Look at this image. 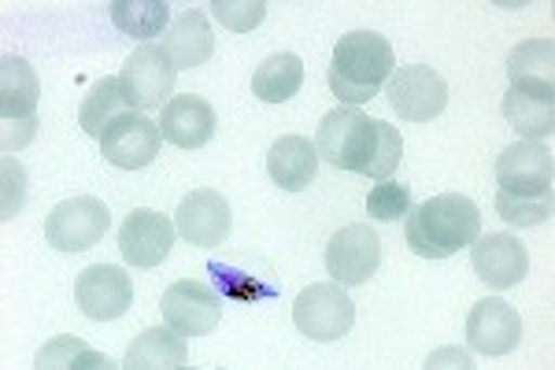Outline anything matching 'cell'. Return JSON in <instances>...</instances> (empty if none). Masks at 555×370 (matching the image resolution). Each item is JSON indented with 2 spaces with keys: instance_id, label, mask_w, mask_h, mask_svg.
<instances>
[{
  "instance_id": "cell-1",
  "label": "cell",
  "mask_w": 555,
  "mask_h": 370,
  "mask_svg": "<svg viewBox=\"0 0 555 370\" xmlns=\"http://www.w3.org/2000/svg\"><path fill=\"white\" fill-rule=\"evenodd\" d=\"M315 152L334 170L389 182L404 160V138L397 126L371 119L360 107H334L315 130Z\"/></svg>"
},
{
  "instance_id": "cell-2",
  "label": "cell",
  "mask_w": 555,
  "mask_h": 370,
  "mask_svg": "<svg viewBox=\"0 0 555 370\" xmlns=\"http://www.w3.org/2000/svg\"><path fill=\"white\" fill-rule=\"evenodd\" d=\"M481 238V212L470 196L441 193L408 212L404 241L423 259H449Z\"/></svg>"
},
{
  "instance_id": "cell-3",
  "label": "cell",
  "mask_w": 555,
  "mask_h": 370,
  "mask_svg": "<svg viewBox=\"0 0 555 370\" xmlns=\"http://www.w3.org/2000/svg\"><path fill=\"white\" fill-rule=\"evenodd\" d=\"M397 71L392 44L374 30H352L337 41L334 60H330V93L345 107L371 104L382 93L389 75Z\"/></svg>"
},
{
  "instance_id": "cell-4",
  "label": "cell",
  "mask_w": 555,
  "mask_h": 370,
  "mask_svg": "<svg viewBox=\"0 0 555 370\" xmlns=\"http://www.w3.org/2000/svg\"><path fill=\"white\" fill-rule=\"evenodd\" d=\"M38 101L41 86L34 67L23 56L8 52L0 60V149L4 156L26 149L38 133Z\"/></svg>"
},
{
  "instance_id": "cell-5",
  "label": "cell",
  "mask_w": 555,
  "mask_h": 370,
  "mask_svg": "<svg viewBox=\"0 0 555 370\" xmlns=\"http://www.w3.org/2000/svg\"><path fill=\"white\" fill-rule=\"evenodd\" d=\"M293 322L308 341H341L356 327V304L337 282H319L297 296Z\"/></svg>"
},
{
  "instance_id": "cell-6",
  "label": "cell",
  "mask_w": 555,
  "mask_h": 370,
  "mask_svg": "<svg viewBox=\"0 0 555 370\" xmlns=\"http://www.w3.org/2000/svg\"><path fill=\"white\" fill-rule=\"evenodd\" d=\"M107 222H112V212H107L104 201L96 196H70V201H60L44 219V241H49L56 252H86L93 248L96 241L107 233Z\"/></svg>"
},
{
  "instance_id": "cell-7",
  "label": "cell",
  "mask_w": 555,
  "mask_h": 370,
  "mask_svg": "<svg viewBox=\"0 0 555 370\" xmlns=\"http://www.w3.org/2000/svg\"><path fill=\"white\" fill-rule=\"evenodd\" d=\"M385 97L397 107L400 119L408 123H429L449 107V82L426 63H408L397 67L385 82Z\"/></svg>"
},
{
  "instance_id": "cell-8",
  "label": "cell",
  "mask_w": 555,
  "mask_h": 370,
  "mask_svg": "<svg viewBox=\"0 0 555 370\" xmlns=\"http://www.w3.org/2000/svg\"><path fill=\"white\" fill-rule=\"evenodd\" d=\"M122 86H127V97L133 101L141 115L145 112H164L175 97V63L167 60L164 44H138L130 52L127 67H122Z\"/></svg>"
},
{
  "instance_id": "cell-9",
  "label": "cell",
  "mask_w": 555,
  "mask_h": 370,
  "mask_svg": "<svg viewBox=\"0 0 555 370\" xmlns=\"http://www.w3.org/2000/svg\"><path fill=\"white\" fill-rule=\"evenodd\" d=\"M382 267V238L366 222L341 227L326 245V270L337 285H366Z\"/></svg>"
},
{
  "instance_id": "cell-10",
  "label": "cell",
  "mask_w": 555,
  "mask_h": 370,
  "mask_svg": "<svg viewBox=\"0 0 555 370\" xmlns=\"http://www.w3.org/2000/svg\"><path fill=\"white\" fill-rule=\"evenodd\" d=\"M159 311H164L167 330H175L178 337H208L222 322L219 293L204 282H190V278L167 285V293L159 296Z\"/></svg>"
},
{
  "instance_id": "cell-11",
  "label": "cell",
  "mask_w": 555,
  "mask_h": 370,
  "mask_svg": "<svg viewBox=\"0 0 555 370\" xmlns=\"http://www.w3.org/2000/svg\"><path fill=\"white\" fill-rule=\"evenodd\" d=\"M75 304L86 319L93 322H112L119 315L130 311L133 304V285L130 275L119 264H96L86 267L75 282Z\"/></svg>"
},
{
  "instance_id": "cell-12",
  "label": "cell",
  "mask_w": 555,
  "mask_h": 370,
  "mask_svg": "<svg viewBox=\"0 0 555 370\" xmlns=\"http://www.w3.org/2000/svg\"><path fill=\"white\" fill-rule=\"evenodd\" d=\"M175 222L167 215L152 212V207H138L122 219L119 227V252L130 267L152 270L159 267L175 248Z\"/></svg>"
},
{
  "instance_id": "cell-13",
  "label": "cell",
  "mask_w": 555,
  "mask_h": 370,
  "mask_svg": "<svg viewBox=\"0 0 555 370\" xmlns=\"http://www.w3.org/2000/svg\"><path fill=\"white\" fill-rule=\"evenodd\" d=\"M555 156L544 141H518L507 144L496 160V182L500 193H552Z\"/></svg>"
},
{
  "instance_id": "cell-14",
  "label": "cell",
  "mask_w": 555,
  "mask_h": 370,
  "mask_svg": "<svg viewBox=\"0 0 555 370\" xmlns=\"http://www.w3.org/2000/svg\"><path fill=\"white\" fill-rule=\"evenodd\" d=\"M159 126L141 112H130L122 119H115L107 126V133L101 138V152L107 164L122 167V170H138V167H149L152 160L159 156Z\"/></svg>"
},
{
  "instance_id": "cell-15",
  "label": "cell",
  "mask_w": 555,
  "mask_h": 370,
  "mask_svg": "<svg viewBox=\"0 0 555 370\" xmlns=\"http://www.w3.org/2000/svg\"><path fill=\"white\" fill-rule=\"evenodd\" d=\"M470 264L489 289H515L530 270V252L515 233H486L470 245Z\"/></svg>"
},
{
  "instance_id": "cell-16",
  "label": "cell",
  "mask_w": 555,
  "mask_h": 370,
  "mask_svg": "<svg viewBox=\"0 0 555 370\" xmlns=\"http://www.w3.org/2000/svg\"><path fill=\"white\" fill-rule=\"evenodd\" d=\"M230 222H234V215H230L227 196L215 189H196L178 204L175 215V230L196 248H219L230 233Z\"/></svg>"
},
{
  "instance_id": "cell-17",
  "label": "cell",
  "mask_w": 555,
  "mask_h": 370,
  "mask_svg": "<svg viewBox=\"0 0 555 370\" xmlns=\"http://www.w3.org/2000/svg\"><path fill=\"white\" fill-rule=\"evenodd\" d=\"M522 341V319L507 301L492 296V301L474 304L467 315V345L481 356H507Z\"/></svg>"
},
{
  "instance_id": "cell-18",
  "label": "cell",
  "mask_w": 555,
  "mask_h": 370,
  "mask_svg": "<svg viewBox=\"0 0 555 370\" xmlns=\"http://www.w3.org/2000/svg\"><path fill=\"white\" fill-rule=\"evenodd\" d=\"M504 119L526 141H544L555 130V89L537 82H515L504 93Z\"/></svg>"
},
{
  "instance_id": "cell-19",
  "label": "cell",
  "mask_w": 555,
  "mask_h": 370,
  "mask_svg": "<svg viewBox=\"0 0 555 370\" xmlns=\"http://www.w3.org/2000/svg\"><path fill=\"white\" fill-rule=\"evenodd\" d=\"M159 133L178 149H204L215 138V107L196 93H178L159 112Z\"/></svg>"
},
{
  "instance_id": "cell-20",
  "label": "cell",
  "mask_w": 555,
  "mask_h": 370,
  "mask_svg": "<svg viewBox=\"0 0 555 370\" xmlns=\"http://www.w3.org/2000/svg\"><path fill=\"white\" fill-rule=\"evenodd\" d=\"M164 52H167V60L175 63V71L208 63L211 52H215V34H211L208 12H201V8H185V12L167 26Z\"/></svg>"
},
{
  "instance_id": "cell-21",
  "label": "cell",
  "mask_w": 555,
  "mask_h": 370,
  "mask_svg": "<svg viewBox=\"0 0 555 370\" xmlns=\"http://www.w3.org/2000/svg\"><path fill=\"white\" fill-rule=\"evenodd\" d=\"M267 175L282 193H300L315 182L319 175V152L308 138H278L267 152Z\"/></svg>"
},
{
  "instance_id": "cell-22",
  "label": "cell",
  "mask_w": 555,
  "mask_h": 370,
  "mask_svg": "<svg viewBox=\"0 0 555 370\" xmlns=\"http://www.w3.org/2000/svg\"><path fill=\"white\" fill-rule=\"evenodd\" d=\"M190 359V345L167 327H152L130 341L122 370H178Z\"/></svg>"
},
{
  "instance_id": "cell-23",
  "label": "cell",
  "mask_w": 555,
  "mask_h": 370,
  "mask_svg": "<svg viewBox=\"0 0 555 370\" xmlns=\"http://www.w3.org/2000/svg\"><path fill=\"white\" fill-rule=\"evenodd\" d=\"M138 112L133 101L127 97V86H122V78H101V82L89 86L82 107H78V123H82V130L89 138L101 141L107 133V126L115 119H122V115Z\"/></svg>"
},
{
  "instance_id": "cell-24",
  "label": "cell",
  "mask_w": 555,
  "mask_h": 370,
  "mask_svg": "<svg viewBox=\"0 0 555 370\" xmlns=\"http://www.w3.org/2000/svg\"><path fill=\"white\" fill-rule=\"evenodd\" d=\"M304 86V60L293 52H274L256 67L253 75V93L267 104H285L300 93Z\"/></svg>"
},
{
  "instance_id": "cell-25",
  "label": "cell",
  "mask_w": 555,
  "mask_h": 370,
  "mask_svg": "<svg viewBox=\"0 0 555 370\" xmlns=\"http://www.w3.org/2000/svg\"><path fill=\"white\" fill-rule=\"evenodd\" d=\"M107 12H112V23L119 26L122 34H130V38H138V41L159 38V34H167V26H171V8H167L164 0H115Z\"/></svg>"
},
{
  "instance_id": "cell-26",
  "label": "cell",
  "mask_w": 555,
  "mask_h": 370,
  "mask_svg": "<svg viewBox=\"0 0 555 370\" xmlns=\"http://www.w3.org/2000/svg\"><path fill=\"white\" fill-rule=\"evenodd\" d=\"M555 75V41L552 38H533L512 49L507 56V78L515 82H537V86H552Z\"/></svg>"
},
{
  "instance_id": "cell-27",
  "label": "cell",
  "mask_w": 555,
  "mask_h": 370,
  "mask_svg": "<svg viewBox=\"0 0 555 370\" xmlns=\"http://www.w3.org/2000/svg\"><path fill=\"white\" fill-rule=\"evenodd\" d=\"M215 285L237 304H256V301H271L278 293V285H271L267 278H256L253 270H241L237 264H222V259H211L208 264Z\"/></svg>"
},
{
  "instance_id": "cell-28",
  "label": "cell",
  "mask_w": 555,
  "mask_h": 370,
  "mask_svg": "<svg viewBox=\"0 0 555 370\" xmlns=\"http://www.w3.org/2000/svg\"><path fill=\"white\" fill-rule=\"evenodd\" d=\"M552 193H533V196H522V193H496V212L504 222L512 227H541V222L552 219Z\"/></svg>"
},
{
  "instance_id": "cell-29",
  "label": "cell",
  "mask_w": 555,
  "mask_h": 370,
  "mask_svg": "<svg viewBox=\"0 0 555 370\" xmlns=\"http://www.w3.org/2000/svg\"><path fill=\"white\" fill-rule=\"evenodd\" d=\"M411 212V189L400 182H374V189L366 193V215L374 222H397Z\"/></svg>"
},
{
  "instance_id": "cell-30",
  "label": "cell",
  "mask_w": 555,
  "mask_h": 370,
  "mask_svg": "<svg viewBox=\"0 0 555 370\" xmlns=\"http://www.w3.org/2000/svg\"><path fill=\"white\" fill-rule=\"evenodd\" d=\"M89 345L75 333H60V337L44 341L38 348V359H34V370H75V359L82 356Z\"/></svg>"
},
{
  "instance_id": "cell-31",
  "label": "cell",
  "mask_w": 555,
  "mask_h": 370,
  "mask_svg": "<svg viewBox=\"0 0 555 370\" xmlns=\"http://www.w3.org/2000/svg\"><path fill=\"white\" fill-rule=\"evenodd\" d=\"M211 15L219 20L227 30H234V34H245V30H256L259 23H263V15H267V4H259V0H253V4H234V0H215L211 4Z\"/></svg>"
},
{
  "instance_id": "cell-32",
  "label": "cell",
  "mask_w": 555,
  "mask_h": 370,
  "mask_svg": "<svg viewBox=\"0 0 555 370\" xmlns=\"http://www.w3.org/2000/svg\"><path fill=\"white\" fill-rule=\"evenodd\" d=\"M0 178H4V204H0V219H12L23 212L26 201V170L23 164H15L12 156L0 160Z\"/></svg>"
},
{
  "instance_id": "cell-33",
  "label": "cell",
  "mask_w": 555,
  "mask_h": 370,
  "mask_svg": "<svg viewBox=\"0 0 555 370\" xmlns=\"http://www.w3.org/2000/svg\"><path fill=\"white\" fill-rule=\"evenodd\" d=\"M423 370H474V359H470V352H467V348L444 345V348L429 352Z\"/></svg>"
},
{
  "instance_id": "cell-34",
  "label": "cell",
  "mask_w": 555,
  "mask_h": 370,
  "mask_svg": "<svg viewBox=\"0 0 555 370\" xmlns=\"http://www.w3.org/2000/svg\"><path fill=\"white\" fill-rule=\"evenodd\" d=\"M75 370H122V367L115 363L112 356H104V352H96V348H86L82 356L75 359Z\"/></svg>"
},
{
  "instance_id": "cell-35",
  "label": "cell",
  "mask_w": 555,
  "mask_h": 370,
  "mask_svg": "<svg viewBox=\"0 0 555 370\" xmlns=\"http://www.w3.org/2000/svg\"><path fill=\"white\" fill-rule=\"evenodd\" d=\"M178 370H193V367H178Z\"/></svg>"
}]
</instances>
